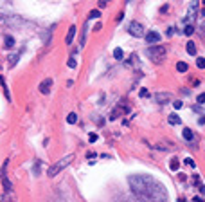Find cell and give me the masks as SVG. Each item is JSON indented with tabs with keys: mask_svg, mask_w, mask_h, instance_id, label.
Listing matches in <instances>:
<instances>
[{
	"mask_svg": "<svg viewBox=\"0 0 205 202\" xmlns=\"http://www.w3.org/2000/svg\"><path fill=\"white\" fill-rule=\"evenodd\" d=\"M130 188L139 202H166L167 191L166 188L153 179L151 175H130L128 177Z\"/></svg>",
	"mask_w": 205,
	"mask_h": 202,
	"instance_id": "cell-1",
	"label": "cell"
},
{
	"mask_svg": "<svg viewBox=\"0 0 205 202\" xmlns=\"http://www.w3.org/2000/svg\"><path fill=\"white\" fill-rule=\"evenodd\" d=\"M72 159H74V155H72V154H70V155H67V157H63V159H59L58 163H54V164L49 168V173H47V175H49V177H56L61 170H65V168L72 163Z\"/></svg>",
	"mask_w": 205,
	"mask_h": 202,
	"instance_id": "cell-2",
	"label": "cell"
},
{
	"mask_svg": "<svg viewBox=\"0 0 205 202\" xmlns=\"http://www.w3.org/2000/svg\"><path fill=\"white\" fill-rule=\"evenodd\" d=\"M146 54H148L151 60H162V58L166 56V49H164L162 45H151V47L146 51Z\"/></svg>",
	"mask_w": 205,
	"mask_h": 202,
	"instance_id": "cell-3",
	"label": "cell"
},
{
	"mask_svg": "<svg viewBox=\"0 0 205 202\" xmlns=\"http://www.w3.org/2000/svg\"><path fill=\"white\" fill-rule=\"evenodd\" d=\"M128 33L131 34V36H135V38H140L142 34H144V27H142V23L140 22H130V25H128Z\"/></svg>",
	"mask_w": 205,
	"mask_h": 202,
	"instance_id": "cell-4",
	"label": "cell"
},
{
	"mask_svg": "<svg viewBox=\"0 0 205 202\" xmlns=\"http://www.w3.org/2000/svg\"><path fill=\"white\" fill-rule=\"evenodd\" d=\"M146 42L151 43V45H157V43H160V34H158L157 31H149V33L146 34Z\"/></svg>",
	"mask_w": 205,
	"mask_h": 202,
	"instance_id": "cell-5",
	"label": "cell"
},
{
	"mask_svg": "<svg viewBox=\"0 0 205 202\" xmlns=\"http://www.w3.org/2000/svg\"><path fill=\"white\" fill-rule=\"evenodd\" d=\"M169 99H171L169 92H157L155 94V101L157 103H169Z\"/></svg>",
	"mask_w": 205,
	"mask_h": 202,
	"instance_id": "cell-6",
	"label": "cell"
},
{
	"mask_svg": "<svg viewBox=\"0 0 205 202\" xmlns=\"http://www.w3.org/2000/svg\"><path fill=\"white\" fill-rule=\"evenodd\" d=\"M196 11H198V2H191V4H189V14H187V18H185V22H191V20L194 18V14H196Z\"/></svg>",
	"mask_w": 205,
	"mask_h": 202,
	"instance_id": "cell-7",
	"label": "cell"
},
{
	"mask_svg": "<svg viewBox=\"0 0 205 202\" xmlns=\"http://www.w3.org/2000/svg\"><path fill=\"white\" fill-rule=\"evenodd\" d=\"M50 85H52V79H43V81L40 83V92H41V94H49Z\"/></svg>",
	"mask_w": 205,
	"mask_h": 202,
	"instance_id": "cell-8",
	"label": "cell"
},
{
	"mask_svg": "<svg viewBox=\"0 0 205 202\" xmlns=\"http://www.w3.org/2000/svg\"><path fill=\"white\" fill-rule=\"evenodd\" d=\"M74 36H76V25H70V29H68V33H67V38H65V42L70 45V43H72V40H74Z\"/></svg>",
	"mask_w": 205,
	"mask_h": 202,
	"instance_id": "cell-9",
	"label": "cell"
},
{
	"mask_svg": "<svg viewBox=\"0 0 205 202\" xmlns=\"http://www.w3.org/2000/svg\"><path fill=\"white\" fill-rule=\"evenodd\" d=\"M0 202H16V197H14L13 191H7V193H4V197H2Z\"/></svg>",
	"mask_w": 205,
	"mask_h": 202,
	"instance_id": "cell-10",
	"label": "cell"
},
{
	"mask_svg": "<svg viewBox=\"0 0 205 202\" xmlns=\"http://www.w3.org/2000/svg\"><path fill=\"white\" fill-rule=\"evenodd\" d=\"M185 49H187V52H189L191 56H194V54H196V43H194V42H187Z\"/></svg>",
	"mask_w": 205,
	"mask_h": 202,
	"instance_id": "cell-11",
	"label": "cell"
},
{
	"mask_svg": "<svg viewBox=\"0 0 205 202\" xmlns=\"http://www.w3.org/2000/svg\"><path fill=\"white\" fill-rule=\"evenodd\" d=\"M182 119L178 117V114H169V125H180Z\"/></svg>",
	"mask_w": 205,
	"mask_h": 202,
	"instance_id": "cell-12",
	"label": "cell"
},
{
	"mask_svg": "<svg viewBox=\"0 0 205 202\" xmlns=\"http://www.w3.org/2000/svg\"><path fill=\"white\" fill-rule=\"evenodd\" d=\"M113 58H115V60H122V58H124V52H122V49H121V47L113 49Z\"/></svg>",
	"mask_w": 205,
	"mask_h": 202,
	"instance_id": "cell-13",
	"label": "cell"
},
{
	"mask_svg": "<svg viewBox=\"0 0 205 202\" xmlns=\"http://www.w3.org/2000/svg\"><path fill=\"white\" fill-rule=\"evenodd\" d=\"M176 70L178 72H187V63L185 61H178L176 63Z\"/></svg>",
	"mask_w": 205,
	"mask_h": 202,
	"instance_id": "cell-14",
	"label": "cell"
},
{
	"mask_svg": "<svg viewBox=\"0 0 205 202\" xmlns=\"http://www.w3.org/2000/svg\"><path fill=\"white\" fill-rule=\"evenodd\" d=\"M76 121H77V116H76L74 112H70V114L67 116V123H68V125H74Z\"/></svg>",
	"mask_w": 205,
	"mask_h": 202,
	"instance_id": "cell-15",
	"label": "cell"
},
{
	"mask_svg": "<svg viewBox=\"0 0 205 202\" xmlns=\"http://www.w3.org/2000/svg\"><path fill=\"white\" fill-rule=\"evenodd\" d=\"M182 135H184V139H187V141H193V132H191L189 128H184Z\"/></svg>",
	"mask_w": 205,
	"mask_h": 202,
	"instance_id": "cell-16",
	"label": "cell"
},
{
	"mask_svg": "<svg viewBox=\"0 0 205 202\" xmlns=\"http://www.w3.org/2000/svg\"><path fill=\"white\" fill-rule=\"evenodd\" d=\"M169 166H171L173 172H176V170L180 168V161H178V159H171V164H169Z\"/></svg>",
	"mask_w": 205,
	"mask_h": 202,
	"instance_id": "cell-17",
	"label": "cell"
},
{
	"mask_svg": "<svg viewBox=\"0 0 205 202\" xmlns=\"http://www.w3.org/2000/svg\"><path fill=\"white\" fill-rule=\"evenodd\" d=\"M193 33H194V27H193L191 23H187V25H185V29H184V34H187V36H191Z\"/></svg>",
	"mask_w": 205,
	"mask_h": 202,
	"instance_id": "cell-18",
	"label": "cell"
},
{
	"mask_svg": "<svg viewBox=\"0 0 205 202\" xmlns=\"http://www.w3.org/2000/svg\"><path fill=\"white\" fill-rule=\"evenodd\" d=\"M101 16V11H97V9H94V11H90V14H88V18L92 20V18H99Z\"/></svg>",
	"mask_w": 205,
	"mask_h": 202,
	"instance_id": "cell-19",
	"label": "cell"
},
{
	"mask_svg": "<svg viewBox=\"0 0 205 202\" xmlns=\"http://www.w3.org/2000/svg\"><path fill=\"white\" fill-rule=\"evenodd\" d=\"M14 45V38L13 36H5V47H13Z\"/></svg>",
	"mask_w": 205,
	"mask_h": 202,
	"instance_id": "cell-20",
	"label": "cell"
},
{
	"mask_svg": "<svg viewBox=\"0 0 205 202\" xmlns=\"http://www.w3.org/2000/svg\"><path fill=\"white\" fill-rule=\"evenodd\" d=\"M67 65H68L70 69H76V65H77V61H76V58H70V60L67 61Z\"/></svg>",
	"mask_w": 205,
	"mask_h": 202,
	"instance_id": "cell-21",
	"label": "cell"
},
{
	"mask_svg": "<svg viewBox=\"0 0 205 202\" xmlns=\"http://www.w3.org/2000/svg\"><path fill=\"white\" fill-rule=\"evenodd\" d=\"M196 65H198V69H205V58H198Z\"/></svg>",
	"mask_w": 205,
	"mask_h": 202,
	"instance_id": "cell-22",
	"label": "cell"
},
{
	"mask_svg": "<svg viewBox=\"0 0 205 202\" xmlns=\"http://www.w3.org/2000/svg\"><path fill=\"white\" fill-rule=\"evenodd\" d=\"M16 60H18V56H16V54H11V56H9V65L13 67V65L16 63Z\"/></svg>",
	"mask_w": 205,
	"mask_h": 202,
	"instance_id": "cell-23",
	"label": "cell"
},
{
	"mask_svg": "<svg viewBox=\"0 0 205 202\" xmlns=\"http://www.w3.org/2000/svg\"><path fill=\"white\" fill-rule=\"evenodd\" d=\"M173 107H175V110H180L184 107V103L182 101H173Z\"/></svg>",
	"mask_w": 205,
	"mask_h": 202,
	"instance_id": "cell-24",
	"label": "cell"
},
{
	"mask_svg": "<svg viewBox=\"0 0 205 202\" xmlns=\"http://www.w3.org/2000/svg\"><path fill=\"white\" fill-rule=\"evenodd\" d=\"M88 141H90V143H95V141H97V134H90V135H88Z\"/></svg>",
	"mask_w": 205,
	"mask_h": 202,
	"instance_id": "cell-25",
	"label": "cell"
},
{
	"mask_svg": "<svg viewBox=\"0 0 205 202\" xmlns=\"http://www.w3.org/2000/svg\"><path fill=\"white\" fill-rule=\"evenodd\" d=\"M185 163H187V164H189L191 168H194V166H196V164H194V161H193L191 157H187V159H185Z\"/></svg>",
	"mask_w": 205,
	"mask_h": 202,
	"instance_id": "cell-26",
	"label": "cell"
},
{
	"mask_svg": "<svg viewBox=\"0 0 205 202\" xmlns=\"http://www.w3.org/2000/svg\"><path fill=\"white\" fill-rule=\"evenodd\" d=\"M198 103H200V105H205V94H200V96H198Z\"/></svg>",
	"mask_w": 205,
	"mask_h": 202,
	"instance_id": "cell-27",
	"label": "cell"
},
{
	"mask_svg": "<svg viewBox=\"0 0 205 202\" xmlns=\"http://www.w3.org/2000/svg\"><path fill=\"white\" fill-rule=\"evenodd\" d=\"M140 96L146 98V96H148V90H146V89H140Z\"/></svg>",
	"mask_w": 205,
	"mask_h": 202,
	"instance_id": "cell-28",
	"label": "cell"
},
{
	"mask_svg": "<svg viewBox=\"0 0 205 202\" xmlns=\"http://www.w3.org/2000/svg\"><path fill=\"white\" fill-rule=\"evenodd\" d=\"M167 9H169V5H162V7H160V13H166Z\"/></svg>",
	"mask_w": 205,
	"mask_h": 202,
	"instance_id": "cell-29",
	"label": "cell"
},
{
	"mask_svg": "<svg viewBox=\"0 0 205 202\" xmlns=\"http://www.w3.org/2000/svg\"><path fill=\"white\" fill-rule=\"evenodd\" d=\"M198 123H200V125H205V116H202V117L198 119Z\"/></svg>",
	"mask_w": 205,
	"mask_h": 202,
	"instance_id": "cell-30",
	"label": "cell"
},
{
	"mask_svg": "<svg viewBox=\"0 0 205 202\" xmlns=\"http://www.w3.org/2000/svg\"><path fill=\"white\" fill-rule=\"evenodd\" d=\"M166 34H167V36H171V34H173V27H169V29L166 31Z\"/></svg>",
	"mask_w": 205,
	"mask_h": 202,
	"instance_id": "cell-31",
	"label": "cell"
},
{
	"mask_svg": "<svg viewBox=\"0 0 205 202\" xmlns=\"http://www.w3.org/2000/svg\"><path fill=\"white\" fill-rule=\"evenodd\" d=\"M193 202H203V200H202V199H198V197H194V200H193Z\"/></svg>",
	"mask_w": 205,
	"mask_h": 202,
	"instance_id": "cell-32",
	"label": "cell"
},
{
	"mask_svg": "<svg viewBox=\"0 0 205 202\" xmlns=\"http://www.w3.org/2000/svg\"><path fill=\"white\" fill-rule=\"evenodd\" d=\"M121 202H131V200L130 199H124V200H121Z\"/></svg>",
	"mask_w": 205,
	"mask_h": 202,
	"instance_id": "cell-33",
	"label": "cell"
},
{
	"mask_svg": "<svg viewBox=\"0 0 205 202\" xmlns=\"http://www.w3.org/2000/svg\"><path fill=\"white\" fill-rule=\"evenodd\" d=\"M178 202H185V200H184V199H180V200H178Z\"/></svg>",
	"mask_w": 205,
	"mask_h": 202,
	"instance_id": "cell-34",
	"label": "cell"
},
{
	"mask_svg": "<svg viewBox=\"0 0 205 202\" xmlns=\"http://www.w3.org/2000/svg\"><path fill=\"white\" fill-rule=\"evenodd\" d=\"M203 36H205V31H203Z\"/></svg>",
	"mask_w": 205,
	"mask_h": 202,
	"instance_id": "cell-35",
	"label": "cell"
},
{
	"mask_svg": "<svg viewBox=\"0 0 205 202\" xmlns=\"http://www.w3.org/2000/svg\"><path fill=\"white\" fill-rule=\"evenodd\" d=\"M0 14H2V13H0ZM0 18H2V16H0Z\"/></svg>",
	"mask_w": 205,
	"mask_h": 202,
	"instance_id": "cell-36",
	"label": "cell"
}]
</instances>
